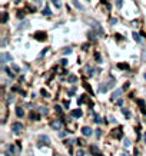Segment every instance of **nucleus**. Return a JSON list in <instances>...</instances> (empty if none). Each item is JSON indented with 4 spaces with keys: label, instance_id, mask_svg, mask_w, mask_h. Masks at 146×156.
<instances>
[{
    "label": "nucleus",
    "instance_id": "obj_1",
    "mask_svg": "<svg viewBox=\"0 0 146 156\" xmlns=\"http://www.w3.org/2000/svg\"><path fill=\"white\" fill-rule=\"evenodd\" d=\"M115 86V80H109V82H105V83H102V86L99 87V92H102V93H105V92H108L110 87H113Z\"/></svg>",
    "mask_w": 146,
    "mask_h": 156
},
{
    "label": "nucleus",
    "instance_id": "obj_2",
    "mask_svg": "<svg viewBox=\"0 0 146 156\" xmlns=\"http://www.w3.org/2000/svg\"><path fill=\"white\" fill-rule=\"evenodd\" d=\"M12 130H13V133H16V135H19L22 130H23V125L19 122H14L13 125H12Z\"/></svg>",
    "mask_w": 146,
    "mask_h": 156
},
{
    "label": "nucleus",
    "instance_id": "obj_3",
    "mask_svg": "<svg viewBox=\"0 0 146 156\" xmlns=\"http://www.w3.org/2000/svg\"><path fill=\"white\" fill-rule=\"evenodd\" d=\"M62 125H63V123H62V119H55V120L50 123V126H52L55 130H60V129H62Z\"/></svg>",
    "mask_w": 146,
    "mask_h": 156
},
{
    "label": "nucleus",
    "instance_id": "obj_4",
    "mask_svg": "<svg viewBox=\"0 0 146 156\" xmlns=\"http://www.w3.org/2000/svg\"><path fill=\"white\" fill-rule=\"evenodd\" d=\"M34 39H37V40H46L47 34L45 33V32H36V33H34Z\"/></svg>",
    "mask_w": 146,
    "mask_h": 156
},
{
    "label": "nucleus",
    "instance_id": "obj_5",
    "mask_svg": "<svg viewBox=\"0 0 146 156\" xmlns=\"http://www.w3.org/2000/svg\"><path fill=\"white\" fill-rule=\"evenodd\" d=\"M122 92H123V89H116L115 92H113V95H112V98H110V100H116L119 96L122 95Z\"/></svg>",
    "mask_w": 146,
    "mask_h": 156
},
{
    "label": "nucleus",
    "instance_id": "obj_6",
    "mask_svg": "<svg viewBox=\"0 0 146 156\" xmlns=\"http://www.w3.org/2000/svg\"><path fill=\"white\" fill-rule=\"evenodd\" d=\"M39 140H42V143H40V145H50V139H49L47 136H45V135L39 136Z\"/></svg>",
    "mask_w": 146,
    "mask_h": 156
},
{
    "label": "nucleus",
    "instance_id": "obj_7",
    "mask_svg": "<svg viewBox=\"0 0 146 156\" xmlns=\"http://www.w3.org/2000/svg\"><path fill=\"white\" fill-rule=\"evenodd\" d=\"M92 132H93V130H92L89 126H83V128H82V133H83L85 136H90V135H92Z\"/></svg>",
    "mask_w": 146,
    "mask_h": 156
},
{
    "label": "nucleus",
    "instance_id": "obj_8",
    "mask_svg": "<svg viewBox=\"0 0 146 156\" xmlns=\"http://www.w3.org/2000/svg\"><path fill=\"white\" fill-rule=\"evenodd\" d=\"M6 60L12 62V56H10V55H7V53H2V65H5Z\"/></svg>",
    "mask_w": 146,
    "mask_h": 156
},
{
    "label": "nucleus",
    "instance_id": "obj_9",
    "mask_svg": "<svg viewBox=\"0 0 146 156\" xmlns=\"http://www.w3.org/2000/svg\"><path fill=\"white\" fill-rule=\"evenodd\" d=\"M70 115L73 118H80V116H82V110H80V109H73L70 112Z\"/></svg>",
    "mask_w": 146,
    "mask_h": 156
},
{
    "label": "nucleus",
    "instance_id": "obj_10",
    "mask_svg": "<svg viewBox=\"0 0 146 156\" xmlns=\"http://www.w3.org/2000/svg\"><path fill=\"white\" fill-rule=\"evenodd\" d=\"M43 14H45V16H52V10H50L49 6H46V7L43 9Z\"/></svg>",
    "mask_w": 146,
    "mask_h": 156
},
{
    "label": "nucleus",
    "instance_id": "obj_11",
    "mask_svg": "<svg viewBox=\"0 0 146 156\" xmlns=\"http://www.w3.org/2000/svg\"><path fill=\"white\" fill-rule=\"evenodd\" d=\"M16 115H17L19 118H23V115H24L23 109H22V108H16Z\"/></svg>",
    "mask_w": 146,
    "mask_h": 156
},
{
    "label": "nucleus",
    "instance_id": "obj_12",
    "mask_svg": "<svg viewBox=\"0 0 146 156\" xmlns=\"http://www.w3.org/2000/svg\"><path fill=\"white\" fill-rule=\"evenodd\" d=\"M52 3L55 5V7H57V9L62 7V0H52Z\"/></svg>",
    "mask_w": 146,
    "mask_h": 156
},
{
    "label": "nucleus",
    "instance_id": "obj_13",
    "mask_svg": "<svg viewBox=\"0 0 146 156\" xmlns=\"http://www.w3.org/2000/svg\"><path fill=\"white\" fill-rule=\"evenodd\" d=\"M72 2H73V5L76 6V9H80V10H83V6H80V5H79V2H77V0H72Z\"/></svg>",
    "mask_w": 146,
    "mask_h": 156
},
{
    "label": "nucleus",
    "instance_id": "obj_14",
    "mask_svg": "<svg viewBox=\"0 0 146 156\" xmlns=\"http://www.w3.org/2000/svg\"><path fill=\"white\" fill-rule=\"evenodd\" d=\"M133 37H135V40H136V42H139L141 43L142 42V39H141V36H139V34L136 33V32H133Z\"/></svg>",
    "mask_w": 146,
    "mask_h": 156
},
{
    "label": "nucleus",
    "instance_id": "obj_15",
    "mask_svg": "<svg viewBox=\"0 0 146 156\" xmlns=\"http://www.w3.org/2000/svg\"><path fill=\"white\" fill-rule=\"evenodd\" d=\"M123 146H125V147H129V146H130V142H129V140L126 139V140L123 142Z\"/></svg>",
    "mask_w": 146,
    "mask_h": 156
},
{
    "label": "nucleus",
    "instance_id": "obj_16",
    "mask_svg": "<svg viewBox=\"0 0 146 156\" xmlns=\"http://www.w3.org/2000/svg\"><path fill=\"white\" fill-rule=\"evenodd\" d=\"M55 109H56L57 113H62V108H60V106H57V105H56V106H55Z\"/></svg>",
    "mask_w": 146,
    "mask_h": 156
},
{
    "label": "nucleus",
    "instance_id": "obj_17",
    "mask_svg": "<svg viewBox=\"0 0 146 156\" xmlns=\"http://www.w3.org/2000/svg\"><path fill=\"white\" fill-rule=\"evenodd\" d=\"M40 112H42V113L45 115V113H47V109H46V108H43V106H42V108H40Z\"/></svg>",
    "mask_w": 146,
    "mask_h": 156
},
{
    "label": "nucleus",
    "instance_id": "obj_18",
    "mask_svg": "<svg viewBox=\"0 0 146 156\" xmlns=\"http://www.w3.org/2000/svg\"><path fill=\"white\" fill-rule=\"evenodd\" d=\"M70 52H72V49H70V48H66V49H65V52H63V53L66 55V53H70Z\"/></svg>",
    "mask_w": 146,
    "mask_h": 156
},
{
    "label": "nucleus",
    "instance_id": "obj_19",
    "mask_svg": "<svg viewBox=\"0 0 146 156\" xmlns=\"http://www.w3.org/2000/svg\"><path fill=\"white\" fill-rule=\"evenodd\" d=\"M13 100H14L13 95H10V96H9V99H7V102H9V103H10V102H13Z\"/></svg>",
    "mask_w": 146,
    "mask_h": 156
},
{
    "label": "nucleus",
    "instance_id": "obj_20",
    "mask_svg": "<svg viewBox=\"0 0 146 156\" xmlns=\"http://www.w3.org/2000/svg\"><path fill=\"white\" fill-rule=\"evenodd\" d=\"M116 6H118V7H122V0H118V2H116Z\"/></svg>",
    "mask_w": 146,
    "mask_h": 156
},
{
    "label": "nucleus",
    "instance_id": "obj_21",
    "mask_svg": "<svg viewBox=\"0 0 146 156\" xmlns=\"http://www.w3.org/2000/svg\"><path fill=\"white\" fill-rule=\"evenodd\" d=\"M69 80H70V82H76V77H75V76H70V77H69Z\"/></svg>",
    "mask_w": 146,
    "mask_h": 156
},
{
    "label": "nucleus",
    "instance_id": "obj_22",
    "mask_svg": "<svg viewBox=\"0 0 146 156\" xmlns=\"http://www.w3.org/2000/svg\"><path fill=\"white\" fill-rule=\"evenodd\" d=\"M83 155H85V152H83V151H79V152H77V156H83Z\"/></svg>",
    "mask_w": 146,
    "mask_h": 156
},
{
    "label": "nucleus",
    "instance_id": "obj_23",
    "mask_svg": "<svg viewBox=\"0 0 146 156\" xmlns=\"http://www.w3.org/2000/svg\"><path fill=\"white\" fill-rule=\"evenodd\" d=\"M119 67H122V69H127L129 66H127V65H119Z\"/></svg>",
    "mask_w": 146,
    "mask_h": 156
},
{
    "label": "nucleus",
    "instance_id": "obj_24",
    "mask_svg": "<svg viewBox=\"0 0 146 156\" xmlns=\"http://www.w3.org/2000/svg\"><path fill=\"white\" fill-rule=\"evenodd\" d=\"M5 22H7V14H3V23Z\"/></svg>",
    "mask_w": 146,
    "mask_h": 156
},
{
    "label": "nucleus",
    "instance_id": "obj_25",
    "mask_svg": "<svg viewBox=\"0 0 146 156\" xmlns=\"http://www.w3.org/2000/svg\"><path fill=\"white\" fill-rule=\"evenodd\" d=\"M94 57H96L98 60H100V56H99V53H94Z\"/></svg>",
    "mask_w": 146,
    "mask_h": 156
},
{
    "label": "nucleus",
    "instance_id": "obj_26",
    "mask_svg": "<svg viewBox=\"0 0 146 156\" xmlns=\"http://www.w3.org/2000/svg\"><path fill=\"white\" fill-rule=\"evenodd\" d=\"M145 77H146V75H145Z\"/></svg>",
    "mask_w": 146,
    "mask_h": 156
}]
</instances>
